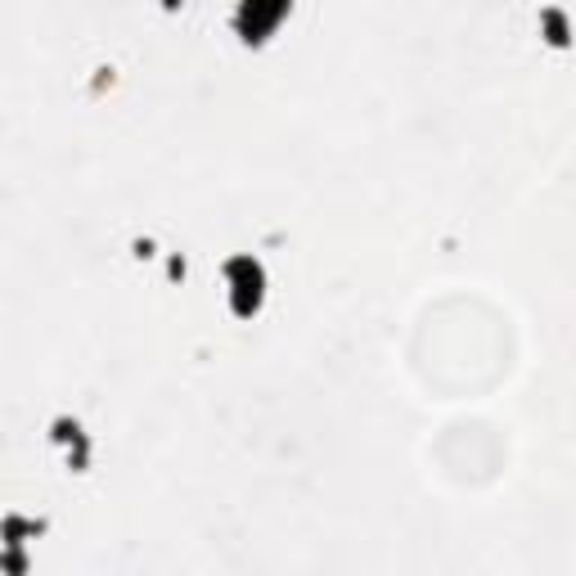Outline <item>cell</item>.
Returning a JSON list of instances; mask_svg holds the SVG:
<instances>
[{"instance_id": "1", "label": "cell", "mask_w": 576, "mask_h": 576, "mask_svg": "<svg viewBox=\"0 0 576 576\" xmlns=\"http://www.w3.org/2000/svg\"><path fill=\"white\" fill-rule=\"evenodd\" d=\"M284 9H288V0H243V14H239L243 41H261V36L284 18Z\"/></svg>"}, {"instance_id": "2", "label": "cell", "mask_w": 576, "mask_h": 576, "mask_svg": "<svg viewBox=\"0 0 576 576\" xmlns=\"http://www.w3.org/2000/svg\"><path fill=\"white\" fill-rule=\"evenodd\" d=\"M230 279H234V311H239V315L257 311V302H261V270L252 266L248 257H239V261H230Z\"/></svg>"}]
</instances>
